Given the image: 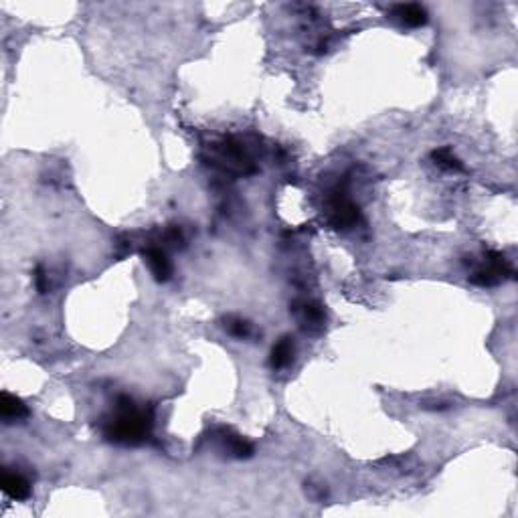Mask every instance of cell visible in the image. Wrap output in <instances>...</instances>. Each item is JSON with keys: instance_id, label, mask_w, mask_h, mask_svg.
I'll use <instances>...</instances> for the list:
<instances>
[{"instance_id": "8992f818", "label": "cell", "mask_w": 518, "mask_h": 518, "mask_svg": "<svg viewBox=\"0 0 518 518\" xmlns=\"http://www.w3.org/2000/svg\"><path fill=\"white\" fill-rule=\"evenodd\" d=\"M393 15L407 27H423L429 16L421 4H397L393 8Z\"/></svg>"}, {"instance_id": "3957f363", "label": "cell", "mask_w": 518, "mask_h": 518, "mask_svg": "<svg viewBox=\"0 0 518 518\" xmlns=\"http://www.w3.org/2000/svg\"><path fill=\"white\" fill-rule=\"evenodd\" d=\"M0 486L4 490V494L11 496L13 500H27L31 496V484H29V480L20 472H13L8 468L2 472Z\"/></svg>"}, {"instance_id": "7a4b0ae2", "label": "cell", "mask_w": 518, "mask_h": 518, "mask_svg": "<svg viewBox=\"0 0 518 518\" xmlns=\"http://www.w3.org/2000/svg\"><path fill=\"white\" fill-rule=\"evenodd\" d=\"M330 219L332 225L338 229L354 227L361 221V211L359 207L347 197L344 191H335L330 198Z\"/></svg>"}, {"instance_id": "7c38bea8", "label": "cell", "mask_w": 518, "mask_h": 518, "mask_svg": "<svg viewBox=\"0 0 518 518\" xmlns=\"http://www.w3.org/2000/svg\"><path fill=\"white\" fill-rule=\"evenodd\" d=\"M35 286H37V290L41 291V294L47 291V275L43 267H37V272H35Z\"/></svg>"}, {"instance_id": "52a82bcc", "label": "cell", "mask_w": 518, "mask_h": 518, "mask_svg": "<svg viewBox=\"0 0 518 518\" xmlns=\"http://www.w3.org/2000/svg\"><path fill=\"white\" fill-rule=\"evenodd\" d=\"M291 359H294V340H291L290 336H282L275 342L274 349H272L270 365L275 371H279V368H286V366L290 365Z\"/></svg>"}, {"instance_id": "5b68a950", "label": "cell", "mask_w": 518, "mask_h": 518, "mask_svg": "<svg viewBox=\"0 0 518 518\" xmlns=\"http://www.w3.org/2000/svg\"><path fill=\"white\" fill-rule=\"evenodd\" d=\"M0 415L6 423H13V421H20L25 417H29V409L27 405L18 399V397L11 395V393H2L0 395Z\"/></svg>"}, {"instance_id": "8fae6325", "label": "cell", "mask_w": 518, "mask_h": 518, "mask_svg": "<svg viewBox=\"0 0 518 518\" xmlns=\"http://www.w3.org/2000/svg\"><path fill=\"white\" fill-rule=\"evenodd\" d=\"M227 330L229 335H233L235 338H247L251 335V326L245 320H241V318H229Z\"/></svg>"}, {"instance_id": "6da1fadb", "label": "cell", "mask_w": 518, "mask_h": 518, "mask_svg": "<svg viewBox=\"0 0 518 518\" xmlns=\"http://www.w3.org/2000/svg\"><path fill=\"white\" fill-rule=\"evenodd\" d=\"M154 415L150 409H142L130 397H120L116 415L106 423V438L114 443L138 445L150 438Z\"/></svg>"}, {"instance_id": "9c48e42d", "label": "cell", "mask_w": 518, "mask_h": 518, "mask_svg": "<svg viewBox=\"0 0 518 518\" xmlns=\"http://www.w3.org/2000/svg\"><path fill=\"white\" fill-rule=\"evenodd\" d=\"M431 158L435 160V164L440 168H445V170H462L464 164L457 160V156H454V152L450 148H440V150H433Z\"/></svg>"}, {"instance_id": "30bf717a", "label": "cell", "mask_w": 518, "mask_h": 518, "mask_svg": "<svg viewBox=\"0 0 518 518\" xmlns=\"http://www.w3.org/2000/svg\"><path fill=\"white\" fill-rule=\"evenodd\" d=\"M227 438V435H225ZM225 443H227V450L233 454L235 457H249L251 454H253V445L251 443L247 442V440H243L241 435H229L227 440H225Z\"/></svg>"}, {"instance_id": "277c9868", "label": "cell", "mask_w": 518, "mask_h": 518, "mask_svg": "<svg viewBox=\"0 0 518 518\" xmlns=\"http://www.w3.org/2000/svg\"><path fill=\"white\" fill-rule=\"evenodd\" d=\"M144 255H146V261L150 265L154 279L156 282H168L172 275V265H170V259H168L167 253L160 247H148L144 251Z\"/></svg>"}, {"instance_id": "ba28073f", "label": "cell", "mask_w": 518, "mask_h": 518, "mask_svg": "<svg viewBox=\"0 0 518 518\" xmlns=\"http://www.w3.org/2000/svg\"><path fill=\"white\" fill-rule=\"evenodd\" d=\"M296 310L302 312V318L310 326H322L326 320L324 308L318 302H302V308H296Z\"/></svg>"}]
</instances>
